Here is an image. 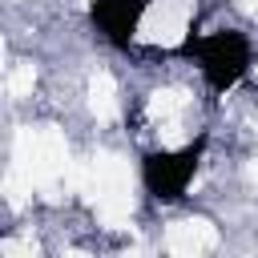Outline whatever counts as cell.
I'll return each mask as SVG.
<instances>
[{"mask_svg": "<svg viewBox=\"0 0 258 258\" xmlns=\"http://www.w3.org/2000/svg\"><path fill=\"white\" fill-rule=\"evenodd\" d=\"M181 56L194 64V73L202 77L206 93L214 97H230L234 89H242L258 60H254V36L238 24H214L206 32H194L181 40Z\"/></svg>", "mask_w": 258, "mask_h": 258, "instance_id": "cell-1", "label": "cell"}, {"mask_svg": "<svg viewBox=\"0 0 258 258\" xmlns=\"http://www.w3.org/2000/svg\"><path fill=\"white\" fill-rule=\"evenodd\" d=\"M206 149H210L206 129L189 141H161V145L145 149L137 161V181L149 194V202H157V206L185 202V194L194 189V181L206 165Z\"/></svg>", "mask_w": 258, "mask_h": 258, "instance_id": "cell-2", "label": "cell"}, {"mask_svg": "<svg viewBox=\"0 0 258 258\" xmlns=\"http://www.w3.org/2000/svg\"><path fill=\"white\" fill-rule=\"evenodd\" d=\"M189 4H198V0H189Z\"/></svg>", "mask_w": 258, "mask_h": 258, "instance_id": "cell-4", "label": "cell"}, {"mask_svg": "<svg viewBox=\"0 0 258 258\" xmlns=\"http://www.w3.org/2000/svg\"><path fill=\"white\" fill-rule=\"evenodd\" d=\"M149 8H153V0H85L93 32L109 48H121V52H129L137 44V32L145 28Z\"/></svg>", "mask_w": 258, "mask_h": 258, "instance_id": "cell-3", "label": "cell"}]
</instances>
